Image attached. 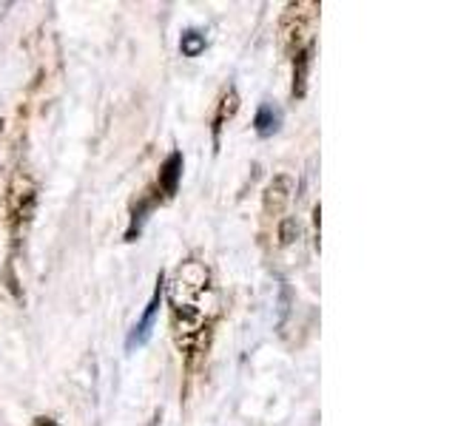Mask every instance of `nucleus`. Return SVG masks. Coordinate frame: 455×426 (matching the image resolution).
I'll return each instance as SVG.
<instances>
[{
  "label": "nucleus",
  "instance_id": "f257e3e1",
  "mask_svg": "<svg viewBox=\"0 0 455 426\" xmlns=\"http://www.w3.org/2000/svg\"><path fill=\"white\" fill-rule=\"evenodd\" d=\"M168 304L174 319V335L185 355L203 350L217 316V293H213L211 273L203 262L188 259L180 264L177 279L168 284Z\"/></svg>",
  "mask_w": 455,
  "mask_h": 426
},
{
  "label": "nucleus",
  "instance_id": "f03ea898",
  "mask_svg": "<svg viewBox=\"0 0 455 426\" xmlns=\"http://www.w3.org/2000/svg\"><path fill=\"white\" fill-rule=\"evenodd\" d=\"M35 205H37L35 182L28 179L26 174H18L12 182V193H9V219H12V231L14 233H20L23 227L32 222Z\"/></svg>",
  "mask_w": 455,
  "mask_h": 426
},
{
  "label": "nucleus",
  "instance_id": "7ed1b4c3",
  "mask_svg": "<svg viewBox=\"0 0 455 426\" xmlns=\"http://www.w3.org/2000/svg\"><path fill=\"white\" fill-rule=\"evenodd\" d=\"M163 293H165V273L156 276V288H154L151 302H148L146 312H142V319L132 327V333H128V338H125V350L128 352L142 347V344H148L151 330H154V321H156V312H160V304H163Z\"/></svg>",
  "mask_w": 455,
  "mask_h": 426
},
{
  "label": "nucleus",
  "instance_id": "20e7f679",
  "mask_svg": "<svg viewBox=\"0 0 455 426\" xmlns=\"http://www.w3.org/2000/svg\"><path fill=\"white\" fill-rule=\"evenodd\" d=\"M182 168H185L182 151H171L165 156V162L160 165V174H156V191L163 193V199H174L177 196L180 179H182ZM160 193H156V196H160Z\"/></svg>",
  "mask_w": 455,
  "mask_h": 426
},
{
  "label": "nucleus",
  "instance_id": "39448f33",
  "mask_svg": "<svg viewBox=\"0 0 455 426\" xmlns=\"http://www.w3.org/2000/svg\"><path fill=\"white\" fill-rule=\"evenodd\" d=\"M291 199H293V179L284 174L274 177V182L265 191V213H279Z\"/></svg>",
  "mask_w": 455,
  "mask_h": 426
},
{
  "label": "nucleus",
  "instance_id": "423d86ee",
  "mask_svg": "<svg viewBox=\"0 0 455 426\" xmlns=\"http://www.w3.org/2000/svg\"><path fill=\"white\" fill-rule=\"evenodd\" d=\"M313 63V43H307L305 49H296L293 54V97L302 99L307 91V75Z\"/></svg>",
  "mask_w": 455,
  "mask_h": 426
},
{
  "label": "nucleus",
  "instance_id": "0eeeda50",
  "mask_svg": "<svg viewBox=\"0 0 455 426\" xmlns=\"http://www.w3.org/2000/svg\"><path fill=\"white\" fill-rule=\"evenodd\" d=\"M239 111V94L234 85H228V91L222 94L220 106H217V114H213V146H220V134L228 120H234V114Z\"/></svg>",
  "mask_w": 455,
  "mask_h": 426
},
{
  "label": "nucleus",
  "instance_id": "6e6552de",
  "mask_svg": "<svg viewBox=\"0 0 455 426\" xmlns=\"http://www.w3.org/2000/svg\"><path fill=\"white\" fill-rule=\"evenodd\" d=\"M282 125V111L274 103H262L256 108V117H253V131L259 137H274Z\"/></svg>",
  "mask_w": 455,
  "mask_h": 426
},
{
  "label": "nucleus",
  "instance_id": "1a4fd4ad",
  "mask_svg": "<svg viewBox=\"0 0 455 426\" xmlns=\"http://www.w3.org/2000/svg\"><path fill=\"white\" fill-rule=\"evenodd\" d=\"M160 202V196H146V199H140L137 208L132 210V225H128V231H125V241H137V236L142 233V225H146L148 219V213L154 210V205Z\"/></svg>",
  "mask_w": 455,
  "mask_h": 426
},
{
  "label": "nucleus",
  "instance_id": "9d476101",
  "mask_svg": "<svg viewBox=\"0 0 455 426\" xmlns=\"http://www.w3.org/2000/svg\"><path fill=\"white\" fill-rule=\"evenodd\" d=\"M205 46H208V37L199 32V28H185L180 37V51L185 57H199L205 51Z\"/></svg>",
  "mask_w": 455,
  "mask_h": 426
},
{
  "label": "nucleus",
  "instance_id": "9b49d317",
  "mask_svg": "<svg viewBox=\"0 0 455 426\" xmlns=\"http://www.w3.org/2000/svg\"><path fill=\"white\" fill-rule=\"evenodd\" d=\"M299 233H302V227H299V222L293 217H284L279 222V245H293V241L299 239Z\"/></svg>",
  "mask_w": 455,
  "mask_h": 426
},
{
  "label": "nucleus",
  "instance_id": "f8f14e48",
  "mask_svg": "<svg viewBox=\"0 0 455 426\" xmlns=\"http://www.w3.org/2000/svg\"><path fill=\"white\" fill-rule=\"evenodd\" d=\"M32 426H60L54 418H46V415H40V418H35V423Z\"/></svg>",
  "mask_w": 455,
  "mask_h": 426
}]
</instances>
